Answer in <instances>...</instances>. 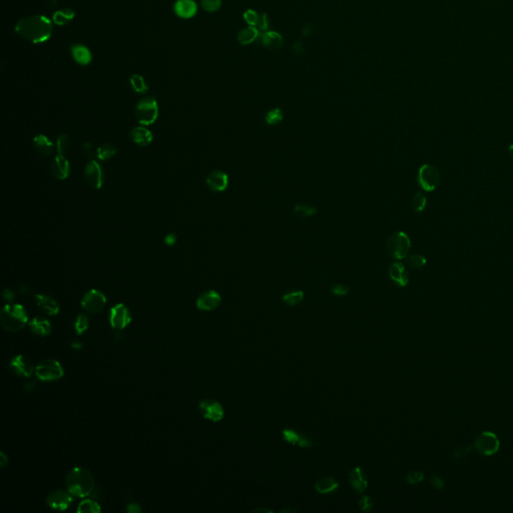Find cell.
Wrapping results in <instances>:
<instances>
[{
	"instance_id": "6da1fadb",
	"label": "cell",
	"mask_w": 513,
	"mask_h": 513,
	"mask_svg": "<svg viewBox=\"0 0 513 513\" xmlns=\"http://www.w3.org/2000/svg\"><path fill=\"white\" fill-rule=\"evenodd\" d=\"M15 32L32 44H43L52 34V23L44 15L28 16L17 23Z\"/></svg>"
},
{
	"instance_id": "7a4b0ae2",
	"label": "cell",
	"mask_w": 513,
	"mask_h": 513,
	"mask_svg": "<svg viewBox=\"0 0 513 513\" xmlns=\"http://www.w3.org/2000/svg\"><path fill=\"white\" fill-rule=\"evenodd\" d=\"M94 478L88 469L75 467L67 474V490L73 496L80 498L90 496L94 490Z\"/></svg>"
},
{
	"instance_id": "3957f363",
	"label": "cell",
	"mask_w": 513,
	"mask_h": 513,
	"mask_svg": "<svg viewBox=\"0 0 513 513\" xmlns=\"http://www.w3.org/2000/svg\"><path fill=\"white\" fill-rule=\"evenodd\" d=\"M28 322V315L22 305L8 304L0 313L1 326L9 332H18Z\"/></svg>"
},
{
	"instance_id": "277c9868",
	"label": "cell",
	"mask_w": 513,
	"mask_h": 513,
	"mask_svg": "<svg viewBox=\"0 0 513 513\" xmlns=\"http://www.w3.org/2000/svg\"><path fill=\"white\" fill-rule=\"evenodd\" d=\"M139 125L148 127L154 125L158 117V106L155 97H146L139 100L134 110Z\"/></svg>"
},
{
	"instance_id": "5b68a950",
	"label": "cell",
	"mask_w": 513,
	"mask_h": 513,
	"mask_svg": "<svg viewBox=\"0 0 513 513\" xmlns=\"http://www.w3.org/2000/svg\"><path fill=\"white\" fill-rule=\"evenodd\" d=\"M386 249L390 257L395 260H403L407 258L411 250L410 238L404 232H397L389 237Z\"/></svg>"
},
{
	"instance_id": "8992f818",
	"label": "cell",
	"mask_w": 513,
	"mask_h": 513,
	"mask_svg": "<svg viewBox=\"0 0 513 513\" xmlns=\"http://www.w3.org/2000/svg\"><path fill=\"white\" fill-rule=\"evenodd\" d=\"M441 180V175L438 169L432 165L426 163L423 165L419 171L417 176V181L420 188L425 192H433L439 186Z\"/></svg>"
},
{
	"instance_id": "52a82bcc",
	"label": "cell",
	"mask_w": 513,
	"mask_h": 513,
	"mask_svg": "<svg viewBox=\"0 0 513 513\" xmlns=\"http://www.w3.org/2000/svg\"><path fill=\"white\" fill-rule=\"evenodd\" d=\"M35 374L42 381H55L60 379L64 374V368L56 360L48 359L40 362L35 368Z\"/></svg>"
},
{
	"instance_id": "ba28073f",
	"label": "cell",
	"mask_w": 513,
	"mask_h": 513,
	"mask_svg": "<svg viewBox=\"0 0 513 513\" xmlns=\"http://www.w3.org/2000/svg\"><path fill=\"white\" fill-rule=\"evenodd\" d=\"M474 445L480 454L484 456H491L499 450L500 441L494 433L484 431L477 436Z\"/></svg>"
},
{
	"instance_id": "9c48e42d",
	"label": "cell",
	"mask_w": 513,
	"mask_h": 513,
	"mask_svg": "<svg viewBox=\"0 0 513 513\" xmlns=\"http://www.w3.org/2000/svg\"><path fill=\"white\" fill-rule=\"evenodd\" d=\"M107 305L106 295L96 289H92L85 294L81 300V307L91 314L101 312Z\"/></svg>"
},
{
	"instance_id": "30bf717a",
	"label": "cell",
	"mask_w": 513,
	"mask_h": 513,
	"mask_svg": "<svg viewBox=\"0 0 513 513\" xmlns=\"http://www.w3.org/2000/svg\"><path fill=\"white\" fill-rule=\"evenodd\" d=\"M132 322L130 309L124 304H117L112 307L110 313V323L113 329L122 330Z\"/></svg>"
},
{
	"instance_id": "8fae6325",
	"label": "cell",
	"mask_w": 513,
	"mask_h": 513,
	"mask_svg": "<svg viewBox=\"0 0 513 513\" xmlns=\"http://www.w3.org/2000/svg\"><path fill=\"white\" fill-rule=\"evenodd\" d=\"M199 409L204 419L219 422L223 418L224 411L221 403L213 399H204L199 403Z\"/></svg>"
},
{
	"instance_id": "7c38bea8",
	"label": "cell",
	"mask_w": 513,
	"mask_h": 513,
	"mask_svg": "<svg viewBox=\"0 0 513 513\" xmlns=\"http://www.w3.org/2000/svg\"><path fill=\"white\" fill-rule=\"evenodd\" d=\"M85 177L88 183L94 190H99L105 180V175L101 166L95 160H89L85 169Z\"/></svg>"
},
{
	"instance_id": "4fadbf2b",
	"label": "cell",
	"mask_w": 513,
	"mask_h": 513,
	"mask_svg": "<svg viewBox=\"0 0 513 513\" xmlns=\"http://www.w3.org/2000/svg\"><path fill=\"white\" fill-rule=\"evenodd\" d=\"M72 502V494L69 491L55 490L46 498V504L55 510H67Z\"/></svg>"
},
{
	"instance_id": "5bb4252c",
	"label": "cell",
	"mask_w": 513,
	"mask_h": 513,
	"mask_svg": "<svg viewBox=\"0 0 513 513\" xmlns=\"http://www.w3.org/2000/svg\"><path fill=\"white\" fill-rule=\"evenodd\" d=\"M222 302L221 295L215 290L202 293L197 300V307L201 311H213L217 309Z\"/></svg>"
},
{
	"instance_id": "9a60e30c",
	"label": "cell",
	"mask_w": 513,
	"mask_h": 513,
	"mask_svg": "<svg viewBox=\"0 0 513 513\" xmlns=\"http://www.w3.org/2000/svg\"><path fill=\"white\" fill-rule=\"evenodd\" d=\"M207 186L215 193H222L228 189L229 177L223 171H214L207 178Z\"/></svg>"
},
{
	"instance_id": "2e32d148",
	"label": "cell",
	"mask_w": 513,
	"mask_h": 513,
	"mask_svg": "<svg viewBox=\"0 0 513 513\" xmlns=\"http://www.w3.org/2000/svg\"><path fill=\"white\" fill-rule=\"evenodd\" d=\"M70 171L71 167L66 156L61 155L54 156L51 163V172L56 179L60 180L67 179L70 175Z\"/></svg>"
},
{
	"instance_id": "e0dca14e",
	"label": "cell",
	"mask_w": 513,
	"mask_h": 513,
	"mask_svg": "<svg viewBox=\"0 0 513 513\" xmlns=\"http://www.w3.org/2000/svg\"><path fill=\"white\" fill-rule=\"evenodd\" d=\"M283 439L292 445L302 447V448H310L313 446V441L306 435L300 434L293 429H284L282 431Z\"/></svg>"
},
{
	"instance_id": "ac0fdd59",
	"label": "cell",
	"mask_w": 513,
	"mask_h": 513,
	"mask_svg": "<svg viewBox=\"0 0 513 513\" xmlns=\"http://www.w3.org/2000/svg\"><path fill=\"white\" fill-rule=\"evenodd\" d=\"M174 10L180 18L189 19L196 15L198 6L194 0H177L174 5Z\"/></svg>"
},
{
	"instance_id": "d6986e66",
	"label": "cell",
	"mask_w": 513,
	"mask_h": 513,
	"mask_svg": "<svg viewBox=\"0 0 513 513\" xmlns=\"http://www.w3.org/2000/svg\"><path fill=\"white\" fill-rule=\"evenodd\" d=\"M10 367L16 374L26 378L30 377L34 371L32 363L29 361V359L24 357L23 355H18L13 358L10 361Z\"/></svg>"
},
{
	"instance_id": "ffe728a7",
	"label": "cell",
	"mask_w": 513,
	"mask_h": 513,
	"mask_svg": "<svg viewBox=\"0 0 513 513\" xmlns=\"http://www.w3.org/2000/svg\"><path fill=\"white\" fill-rule=\"evenodd\" d=\"M390 279L399 287H406L409 282V274L405 266L400 262L393 263L389 268Z\"/></svg>"
},
{
	"instance_id": "44dd1931",
	"label": "cell",
	"mask_w": 513,
	"mask_h": 513,
	"mask_svg": "<svg viewBox=\"0 0 513 513\" xmlns=\"http://www.w3.org/2000/svg\"><path fill=\"white\" fill-rule=\"evenodd\" d=\"M35 302L38 308H40L44 312L48 314L49 316H54L57 315L60 310V307L56 300H54L52 297L47 296V295H42V294H36L35 295Z\"/></svg>"
},
{
	"instance_id": "7402d4cb",
	"label": "cell",
	"mask_w": 513,
	"mask_h": 513,
	"mask_svg": "<svg viewBox=\"0 0 513 513\" xmlns=\"http://www.w3.org/2000/svg\"><path fill=\"white\" fill-rule=\"evenodd\" d=\"M130 136L135 145L140 147H147L154 140V134L145 126L134 128L130 133Z\"/></svg>"
},
{
	"instance_id": "603a6c76",
	"label": "cell",
	"mask_w": 513,
	"mask_h": 513,
	"mask_svg": "<svg viewBox=\"0 0 513 513\" xmlns=\"http://www.w3.org/2000/svg\"><path fill=\"white\" fill-rule=\"evenodd\" d=\"M33 146L36 152L43 156H51L55 150V145L45 134H37L34 136Z\"/></svg>"
},
{
	"instance_id": "cb8c5ba5",
	"label": "cell",
	"mask_w": 513,
	"mask_h": 513,
	"mask_svg": "<svg viewBox=\"0 0 513 513\" xmlns=\"http://www.w3.org/2000/svg\"><path fill=\"white\" fill-rule=\"evenodd\" d=\"M349 483L352 488L359 493H362L367 489L368 481L364 476L361 467H355L349 474Z\"/></svg>"
},
{
	"instance_id": "d4e9b609",
	"label": "cell",
	"mask_w": 513,
	"mask_h": 513,
	"mask_svg": "<svg viewBox=\"0 0 513 513\" xmlns=\"http://www.w3.org/2000/svg\"><path fill=\"white\" fill-rule=\"evenodd\" d=\"M71 55L73 59L81 66H88L91 63L92 55L90 49L84 45H73L71 46Z\"/></svg>"
},
{
	"instance_id": "484cf974",
	"label": "cell",
	"mask_w": 513,
	"mask_h": 513,
	"mask_svg": "<svg viewBox=\"0 0 513 513\" xmlns=\"http://www.w3.org/2000/svg\"><path fill=\"white\" fill-rule=\"evenodd\" d=\"M29 328L34 334L45 337L52 331V326L48 320L43 317H35L29 322Z\"/></svg>"
},
{
	"instance_id": "4316f807",
	"label": "cell",
	"mask_w": 513,
	"mask_h": 513,
	"mask_svg": "<svg viewBox=\"0 0 513 513\" xmlns=\"http://www.w3.org/2000/svg\"><path fill=\"white\" fill-rule=\"evenodd\" d=\"M339 487L338 481L333 477H324L317 480L314 484L315 490L322 494H327L337 490Z\"/></svg>"
},
{
	"instance_id": "83f0119b",
	"label": "cell",
	"mask_w": 513,
	"mask_h": 513,
	"mask_svg": "<svg viewBox=\"0 0 513 513\" xmlns=\"http://www.w3.org/2000/svg\"><path fill=\"white\" fill-rule=\"evenodd\" d=\"M262 44L268 48L278 49L283 45V38L277 32L269 31L262 34Z\"/></svg>"
},
{
	"instance_id": "f1b7e54d",
	"label": "cell",
	"mask_w": 513,
	"mask_h": 513,
	"mask_svg": "<svg viewBox=\"0 0 513 513\" xmlns=\"http://www.w3.org/2000/svg\"><path fill=\"white\" fill-rule=\"evenodd\" d=\"M117 153V149L115 146L112 143H102L96 149V157L99 160H108L112 158V156H115Z\"/></svg>"
},
{
	"instance_id": "f546056e",
	"label": "cell",
	"mask_w": 513,
	"mask_h": 513,
	"mask_svg": "<svg viewBox=\"0 0 513 513\" xmlns=\"http://www.w3.org/2000/svg\"><path fill=\"white\" fill-rule=\"evenodd\" d=\"M305 294L303 291H293L282 296V301L288 306H297L303 302Z\"/></svg>"
},
{
	"instance_id": "4dcf8cb0",
	"label": "cell",
	"mask_w": 513,
	"mask_h": 513,
	"mask_svg": "<svg viewBox=\"0 0 513 513\" xmlns=\"http://www.w3.org/2000/svg\"><path fill=\"white\" fill-rule=\"evenodd\" d=\"M73 17H74V11L67 8V9L56 11L52 16V20L57 25H65V24L69 23L70 20H72Z\"/></svg>"
},
{
	"instance_id": "1f68e13d",
	"label": "cell",
	"mask_w": 513,
	"mask_h": 513,
	"mask_svg": "<svg viewBox=\"0 0 513 513\" xmlns=\"http://www.w3.org/2000/svg\"><path fill=\"white\" fill-rule=\"evenodd\" d=\"M259 36V32L258 30L253 27V26H250L248 28H245L243 29L240 33H239V36H238V39L239 42L242 44V45H249L251 43H253L257 37Z\"/></svg>"
},
{
	"instance_id": "d6a6232c",
	"label": "cell",
	"mask_w": 513,
	"mask_h": 513,
	"mask_svg": "<svg viewBox=\"0 0 513 513\" xmlns=\"http://www.w3.org/2000/svg\"><path fill=\"white\" fill-rule=\"evenodd\" d=\"M293 213L300 218H311L317 214V209L306 204H296L293 209Z\"/></svg>"
},
{
	"instance_id": "836d02e7",
	"label": "cell",
	"mask_w": 513,
	"mask_h": 513,
	"mask_svg": "<svg viewBox=\"0 0 513 513\" xmlns=\"http://www.w3.org/2000/svg\"><path fill=\"white\" fill-rule=\"evenodd\" d=\"M100 506L99 504L94 501V500H91V499H85L84 501H81L77 507V512H92V513H99L100 512Z\"/></svg>"
},
{
	"instance_id": "e575fe53",
	"label": "cell",
	"mask_w": 513,
	"mask_h": 513,
	"mask_svg": "<svg viewBox=\"0 0 513 513\" xmlns=\"http://www.w3.org/2000/svg\"><path fill=\"white\" fill-rule=\"evenodd\" d=\"M131 85H132V88L134 89L135 92L137 93H146L148 91V86L145 81V78L139 75V74H133L131 76Z\"/></svg>"
},
{
	"instance_id": "d590c367",
	"label": "cell",
	"mask_w": 513,
	"mask_h": 513,
	"mask_svg": "<svg viewBox=\"0 0 513 513\" xmlns=\"http://www.w3.org/2000/svg\"><path fill=\"white\" fill-rule=\"evenodd\" d=\"M70 145H71V141H70L69 136H68L67 134H60V135L57 137V140H56V151H57V155L65 156V155L67 154V152L69 151Z\"/></svg>"
},
{
	"instance_id": "8d00e7d4",
	"label": "cell",
	"mask_w": 513,
	"mask_h": 513,
	"mask_svg": "<svg viewBox=\"0 0 513 513\" xmlns=\"http://www.w3.org/2000/svg\"><path fill=\"white\" fill-rule=\"evenodd\" d=\"M89 326H90L89 318L85 314H79L76 317V320L74 323V330H75L76 334H84L89 329Z\"/></svg>"
},
{
	"instance_id": "74e56055",
	"label": "cell",
	"mask_w": 513,
	"mask_h": 513,
	"mask_svg": "<svg viewBox=\"0 0 513 513\" xmlns=\"http://www.w3.org/2000/svg\"><path fill=\"white\" fill-rule=\"evenodd\" d=\"M283 112L280 109H273L267 112L265 116V121L269 126H276L283 120Z\"/></svg>"
},
{
	"instance_id": "f35d334b",
	"label": "cell",
	"mask_w": 513,
	"mask_h": 513,
	"mask_svg": "<svg viewBox=\"0 0 513 513\" xmlns=\"http://www.w3.org/2000/svg\"><path fill=\"white\" fill-rule=\"evenodd\" d=\"M426 204H427V199L422 193H417L412 198V209L416 213L423 212L426 208Z\"/></svg>"
},
{
	"instance_id": "ab89813d",
	"label": "cell",
	"mask_w": 513,
	"mask_h": 513,
	"mask_svg": "<svg viewBox=\"0 0 513 513\" xmlns=\"http://www.w3.org/2000/svg\"><path fill=\"white\" fill-rule=\"evenodd\" d=\"M407 264L413 269L423 268L426 265V259L422 255L418 254H413V255H408L407 256Z\"/></svg>"
},
{
	"instance_id": "60d3db41",
	"label": "cell",
	"mask_w": 513,
	"mask_h": 513,
	"mask_svg": "<svg viewBox=\"0 0 513 513\" xmlns=\"http://www.w3.org/2000/svg\"><path fill=\"white\" fill-rule=\"evenodd\" d=\"M222 0H201V7L208 12H215L220 9Z\"/></svg>"
},
{
	"instance_id": "b9f144b4",
	"label": "cell",
	"mask_w": 513,
	"mask_h": 513,
	"mask_svg": "<svg viewBox=\"0 0 513 513\" xmlns=\"http://www.w3.org/2000/svg\"><path fill=\"white\" fill-rule=\"evenodd\" d=\"M359 506H360L362 511L371 512L373 509V502L369 496L364 495L361 497V499L359 501Z\"/></svg>"
},
{
	"instance_id": "7bdbcfd3",
	"label": "cell",
	"mask_w": 513,
	"mask_h": 513,
	"mask_svg": "<svg viewBox=\"0 0 513 513\" xmlns=\"http://www.w3.org/2000/svg\"><path fill=\"white\" fill-rule=\"evenodd\" d=\"M423 479V473L418 472V471H412L406 475V480L409 484H417V483L421 482Z\"/></svg>"
},
{
	"instance_id": "ee69618b",
	"label": "cell",
	"mask_w": 513,
	"mask_h": 513,
	"mask_svg": "<svg viewBox=\"0 0 513 513\" xmlns=\"http://www.w3.org/2000/svg\"><path fill=\"white\" fill-rule=\"evenodd\" d=\"M81 153H83V156H85L88 160L94 159V156H96V151H94L92 145L89 141H87L83 145Z\"/></svg>"
},
{
	"instance_id": "f6af8a7d",
	"label": "cell",
	"mask_w": 513,
	"mask_h": 513,
	"mask_svg": "<svg viewBox=\"0 0 513 513\" xmlns=\"http://www.w3.org/2000/svg\"><path fill=\"white\" fill-rule=\"evenodd\" d=\"M260 17L261 16L256 11H254V10H248V11H245V13L244 14V18H245V22H247L248 24H250L251 26L259 24Z\"/></svg>"
},
{
	"instance_id": "bcb514c9",
	"label": "cell",
	"mask_w": 513,
	"mask_h": 513,
	"mask_svg": "<svg viewBox=\"0 0 513 513\" xmlns=\"http://www.w3.org/2000/svg\"><path fill=\"white\" fill-rule=\"evenodd\" d=\"M331 292L336 296L343 297L349 293V287L344 285V284H335L331 288Z\"/></svg>"
},
{
	"instance_id": "7dc6e473",
	"label": "cell",
	"mask_w": 513,
	"mask_h": 513,
	"mask_svg": "<svg viewBox=\"0 0 513 513\" xmlns=\"http://www.w3.org/2000/svg\"><path fill=\"white\" fill-rule=\"evenodd\" d=\"M178 241L176 234H169L165 237V244L167 245H174Z\"/></svg>"
},
{
	"instance_id": "c3c4849f",
	"label": "cell",
	"mask_w": 513,
	"mask_h": 513,
	"mask_svg": "<svg viewBox=\"0 0 513 513\" xmlns=\"http://www.w3.org/2000/svg\"><path fill=\"white\" fill-rule=\"evenodd\" d=\"M2 296H3L4 300H6L8 302H12L14 300V298H15L14 292L10 290V289H5V290L3 291Z\"/></svg>"
},
{
	"instance_id": "681fc988",
	"label": "cell",
	"mask_w": 513,
	"mask_h": 513,
	"mask_svg": "<svg viewBox=\"0 0 513 513\" xmlns=\"http://www.w3.org/2000/svg\"><path fill=\"white\" fill-rule=\"evenodd\" d=\"M432 484H433V486H434L436 489H441V488H443V486H444V481H443L440 477H438V476H434V477L432 478Z\"/></svg>"
},
{
	"instance_id": "f907efd6",
	"label": "cell",
	"mask_w": 513,
	"mask_h": 513,
	"mask_svg": "<svg viewBox=\"0 0 513 513\" xmlns=\"http://www.w3.org/2000/svg\"><path fill=\"white\" fill-rule=\"evenodd\" d=\"M127 511H129V512L131 513H139L141 512V508H140V506H139L138 504H136V503H131V504H129V505H128V507H127Z\"/></svg>"
},
{
	"instance_id": "816d5d0a",
	"label": "cell",
	"mask_w": 513,
	"mask_h": 513,
	"mask_svg": "<svg viewBox=\"0 0 513 513\" xmlns=\"http://www.w3.org/2000/svg\"><path fill=\"white\" fill-rule=\"evenodd\" d=\"M267 24H268V22H267V17H266V15L261 16V17H260V22H259V24H258V25L261 27V29H266V28H267V26H268Z\"/></svg>"
},
{
	"instance_id": "f5cc1de1",
	"label": "cell",
	"mask_w": 513,
	"mask_h": 513,
	"mask_svg": "<svg viewBox=\"0 0 513 513\" xmlns=\"http://www.w3.org/2000/svg\"><path fill=\"white\" fill-rule=\"evenodd\" d=\"M7 463H8L7 457L5 456V454L3 452H1L0 453V465H1V467H4Z\"/></svg>"
},
{
	"instance_id": "db71d44e",
	"label": "cell",
	"mask_w": 513,
	"mask_h": 513,
	"mask_svg": "<svg viewBox=\"0 0 513 513\" xmlns=\"http://www.w3.org/2000/svg\"><path fill=\"white\" fill-rule=\"evenodd\" d=\"M253 511H254V512H265V513L273 512V511H272L271 509H269V508H266V507H258V508L254 509Z\"/></svg>"
},
{
	"instance_id": "11a10c76",
	"label": "cell",
	"mask_w": 513,
	"mask_h": 513,
	"mask_svg": "<svg viewBox=\"0 0 513 513\" xmlns=\"http://www.w3.org/2000/svg\"><path fill=\"white\" fill-rule=\"evenodd\" d=\"M508 151H509V155H510V156H511L513 158V142L511 145H510V146H509Z\"/></svg>"
},
{
	"instance_id": "9f6ffc18",
	"label": "cell",
	"mask_w": 513,
	"mask_h": 513,
	"mask_svg": "<svg viewBox=\"0 0 513 513\" xmlns=\"http://www.w3.org/2000/svg\"><path fill=\"white\" fill-rule=\"evenodd\" d=\"M295 511H296V510H294V509H288V508H285L284 510H282V511H281V513L295 512Z\"/></svg>"
}]
</instances>
